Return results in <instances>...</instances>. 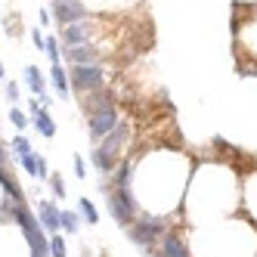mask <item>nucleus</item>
<instances>
[{
	"mask_svg": "<svg viewBox=\"0 0 257 257\" xmlns=\"http://www.w3.org/2000/svg\"><path fill=\"white\" fill-rule=\"evenodd\" d=\"M68 84L75 93H93V90L105 87V71L102 65H71L68 68Z\"/></svg>",
	"mask_w": 257,
	"mask_h": 257,
	"instance_id": "obj_1",
	"label": "nucleus"
},
{
	"mask_svg": "<svg viewBox=\"0 0 257 257\" xmlns=\"http://www.w3.org/2000/svg\"><path fill=\"white\" fill-rule=\"evenodd\" d=\"M161 235H164V223L155 217H140L134 226H127V238L137 242L140 248H146V251H152Z\"/></svg>",
	"mask_w": 257,
	"mask_h": 257,
	"instance_id": "obj_2",
	"label": "nucleus"
},
{
	"mask_svg": "<svg viewBox=\"0 0 257 257\" xmlns=\"http://www.w3.org/2000/svg\"><path fill=\"white\" fill-rule=\"evenodd\" d=\"M50 16H53V22H56L59 28L65 25H75V22H84L90 10L84 0H53L50 4Z\"/></svg>",
	"mask_w": 257,
	"mask_h": 257,
	"instance_id": "obj_3",
	"label": "nucleus"
},
{
	"mask_svg": "<svg viewBox=\"0 0 257 257\" xmlns=\"http://www.w3.org/2000/svg\"><path fill=\"white\" fill-rule=\"evenodd\" d=\"M108 211H112V217L118 220L121 226H131L134 223V214H137L131 189H112V192H108Z\"/></svg>",
	"mask_w": 257,
	"mask_h": 257,
	"instance_id": "obj_4",
	"label": "nucleus"
},
{
	"mask_svg": "<svg viewBox=\"0 0 257 257\" xmlns=\"http://www.w3.org/2000/svg\"><path fill=\"white\" fill-rule=\"evenodd\" d=\"M62 56L71 65H99V47L96 44H78V47H65Z\"/></svg>",
	"mask_w": 257,
	"mask_h": 257,
	"instance_id": "obj_5",
	"label": "nucleus"
},
{
	"mask_svg": "<svg viewBox=\"0 0 257 257\" xmlns=\"http://www.w3.org/2000/svg\"><path fill=\"white\" fill-rule=\"evenodd\" d=\"M90 38H93V25L75 22V25H65V28H62V47H78V44H90Z\"/></svg>",
	"mask_w": 257,
	"mask_h": 257,
	"instance_id": "obj_6",
	"label": "nucleus"
},
{
	"mask_svg": "<svg viewBox=\"0 0 257 257\" xmlns=\"http://www.w3.org/2000/svg\"><path fill=\"white\" fill-rule=\"evenodd\" d=\"M127 137H131V127H127L124 121H118V124H115V131H112V134H105V137L99 140V149H105V152H112V155H118Z\"/></svg>",
	"mask_w": 257,
	"mask_h": 257,
	"instance_id": "obj_7",
	"label": "nucleus"
},
{
	"mask_svg": "<svg viewBox=\"0 0 257 257\" xmlns=\"http://www.w3.org/2000/svg\"><path fill=\"white\" fill-rule=\"evenodd\" d=\"M158 254L161 257H189V248H186V242L177 235V232H164L161 235V242H158Z\"/></svg>",
	"mask_w": 257,
	"mask_h": 257,
	"instance_id": "obj_8",
	"label": "nucleus"
},
{
	"mask_svg": "<svg viewBox=\"0 0 257 257\" xmlns=\"http://www.w3.org/2000/svg\"><path fill=\"white\" fill-rule=\"evenodd\" d=\"M38 220H41V226L47 229V232H59V208L53 205V201H41L38 205Z\"/></svg>",
	"mask_w": 257,
	"mask_h": 257,
	"instance_id": "obj_9",
	"label": "nucleus"
},
{
	"mask_svg": "<svg viewBox=\"0 0 257 257\" xmlns=\"http://www.w3.org/2000/svg\"><path fill=\"white\" fill-rule=\"evenodd\" d=\"M22 168L34 177V180H44V177H50V171H47V161H44V155H38V152H28V155H22Z\"/></svg>",
	"mask_w": 257,
	"mask_h": 257,
	"instance_id": "obj_10",
	"label": "nucleus"
},
{
	"mask_svg": "<svg viewBox=\"0 0 257 257\" xmlns=\"http://www.w3.org/2000/svg\"><path fill=\"white\" fill-rule=\"evenodd\" d=\"M25 84L31 93H38V96H47V78H44V71L38 65H28L25 68Z\"/></svg>",
	"mask_w": 257,
	"mask_h": 257,
	"instance_id": "obj_11",
	"label": "nucleus"
},
{
	"mask_svg": "<svg viewBox=\"0 0 257 257\" xmlns=\"http://www.w3.org/2000/svg\"><path fill=\"white\" fill-rule=\"evenodd\" d=\"M50 84L53 87H56V93H59V99H65L68 93H71V84H68V71L56 62V65H53L50 68Z\"/></svg>",
	"mask_w": 257,
	"mask_h": 257,
	"instance_id": "obj_12",
	"label": "nucleus"
},
{
	"mask_svg": "<svg viewBox=\"0 0 257 257\" xmlns=\"http://www.w3.org/2000/svg\"><path fill=\"white\" fill-rule=\"evenodd\" d=\"M0 186L7 189V195H10L13 205H25V195H22V189H19V183H16V177H13L10 171H4V168H0Z\"/></svg>",
	"mask_w": 257,
	"mask_h": 257,
	"instance_id": "obj_13",
	"label": "nucleus"
},
{
	"mask_svg": "<svg viewBox=\"0 0 257 257\" xmlns=\"http://www.w3.org/2000/svg\"><path fill=\"white\" fill-rule=\"evenodd\" d=\"M31 118H34V127H38L41 137H53V134H56V124H53V118L47 115V105H41L38 112H31Z\"/></svg>",
	"mask_w": 257,
	"mask_h": 257,
	"instance_id": "obj_14",
	"label": "nucleus"
},
{
	"mask_svg": "<svg viewBox=\"0 0 257 257\" xmlns=\"http://www.w3.org/2000/svg\"><path fill=\"white\" fill-rule=\"evenodd\" d=\"M93 164L102 171V174H115V168H118V155H112V152H105V149H93Z\"/></svg>",
	"mask_w": 257,
	"mask_h": 257,
	"instance_id": "obj_15",
	"label": "nucleus"
},
{
	"mask_svg": "<svg viewBox=\"0 0 257 257\" xmlns=\"http://www.w3.org/2000/svg\"><path fill=\"white\" fill-rule=\"evenodd\" d=\"M131 180H134V164L121 161L115 168V189H131Z\"/></svg>",
	"mask_w": 257,
	"mask_h": 257,
	"instance_id": "obj_16",
	"label": "nucleus"
},
{
	"mask_svg": "<svg viewBox=\"0 0 257 257\" xmlns=\"http://www.w3.org/2000/svg\"><path fill=\"white\" fill-rule=\"evenodd\" d=\"M78 226H81V220L75 211H59V229L62 232H78Z\"/></svg>",
	"mask_w": 257,
	"mask_h": 257,
	"instance_id": "obj_17",
	"label": "nucleus"
},
{
	"mask_svg": "<svg viewBox=\"0 0 257 257\" xmlns=\"http://www.w3.org/2000/svg\"><path fill=\"white\" fill-rule=\"evenodd\" d=\"M78 211L87 217V223H96V220H99V214H96V208H93L90 198H78Z\"/></svg>",
	"mask_w": 257,
	"mask_h": 257,
	"instance_id": "obj_18",
	"label": "nucleus"
},
{
	"mask_svg": "<svg viewBox=\"0 0 257 257\" xmlns=\"http://www.w3.org/2000/svg\"><path fill=\"white\" fill-rule=\"evenodd\" d=\"M44 53L50 56V62L56 65V62H59V56H62V50H59V38H47V44H44Z\"/></svg>",
	"mask_w": 257,
	"mask_h": 257,
	"instance_id": "obj_19",
	"label": "nucleus"
},
{
	"mask_svg": "<svg viewBox=\"0 0 257 257\" xmlns=\"http://www.w3.org/2000/svg\"><path fill=\"white\" fill-rule=\"evenodd\" d=\"M10 149H13L16 155H19V158H22V155H28V152H31V143H28L25 137H16V140H13V146H10Z\"/></svg>",
	"mask_w": 257,
	"mask_h": 257,
	"instance_id": "obj_20",
	"label": "nucleus"
},
{
	"mask_svg": "<svg viewBox=\"0 0 257 257\" xmlns=\"http://www.w3.org/2000/svg\"><path fill=\"white\" fill-rule=\"evenodd\" d=\"M50 189H53V195H56V198H65V183H62L59 174H50Z\"/></svg>",
	"mask_w": 257,
	"mask_h": 257,
	"instance_id": "obj_21",
	"label": "nucleus"
},
{
	"mask_svg": "<svg viewBox=\"0 0 257 257\" xmlns=\"http://www.w3.org/2000/svg\"><path fill=\"white\" fill-rule=\"evenodd\" d=\"M10 121H13V127H19V131H25V127H28V115L19 112V108H10Z\"/></svg>",
	"mask_w": 257,
	"mask_h": 257,
	"instance_id": "obj_22",
	"label": "nucleus"
},
{
	"mask_svg": "<svg viewBox=\"0 0 257 257\" xmlns=\"http://www.w3.org/2000/svg\"><path fill=\"white\" fill-rule=\"evenodd\" d=\"M50 257H65V242H62V235H53V238H50Z\"/></svg>",
	"mask_w": 257,
	"mask_h": 257,
	"instance_id": "obj_23",
	"label": "nucleus"
},
{
	"mask_svg": "<svg viewBox=\"0 0 257 257\" xmlns=\"http://www.w3.org/2000/svg\"><path fill=\"white\" fill-rule=\"evenodd\" d=\"M31 41H34V47H38V50H44V44H47V38H44L38 28H31Z\"/></svg>",
	"mask_w": 257,
	"mask_h": 257,
	"instance_id": "obj_24",
	"label": "nucleus"
},
{
	"mask_svg": "<svg viewBox=\"0 0 257 257\" xmlns=\"http://www.w3.org/2000/svg\"><path fill=\"white\" fill-rule=\"evenodd\" d=\"M7 99H10V102H16V99H19V84H13V81L7 84Z\"/></svg>",
	"mask_w": 257,
	"mask_h": 257,
	"instance_id": "obj_25",
	"label": "nucleus"
},
{
	"mask_svg": "<svg viewBox=\"0 0 257 257\" xmlns=\"http://www.w3.org/2000/svg\"><path fill=\"white\" fill-rule=\"evenodd\" d=\"M75 171H78V177L84 180V158H81V155H75Z\"/></svg>",
	"mask_w": 257,
	"mask_h": 257,
	"instance_id": "obj_26",
	"label": "nucleus"
},
{
	"mask_svg": "<svg viewBox=\"0 0 257 257\" xmlns=\"http://www.w3.org/2000/svg\"><path fill=\"white\" fill-rule=\"evenodd\" d=\"M41 22H44V25H50V22H53V16H50V10H41Z\"/></svg>",
	"mask_w": 257,
	"mask_h": 257,
	"instance_id": "obj_27",
	"label": "nucleus"
},
{
	"mask_svg": "<svg viewBox=\"0 0 257 257\" xmlns=\"http://www.w3.org/2000/svg\"><path fill=\"white\" fill-rule=\"evenodd\" d=\"M0 78H4V62H0Z\"/></svg>",
	"mask_w": 257,
	"mask_h": 257,
	"instance_id": "obj_28",
	"label": "nucleus"
},
{
	"mask_svg": "<svg viewBox=\"0 0 257 257\" xmlns=\"http://www.w3.org/2000/svg\"><path fill=\"white\" fill-rule=\"evenodd\" d=\"M0 161H4V146H0Z\"/></svg>",
	"mask_w": 257,
	"mask_h": 257,
	"instance_id": "obj_29",
	"label": "nucleus"
}]
</instances>
